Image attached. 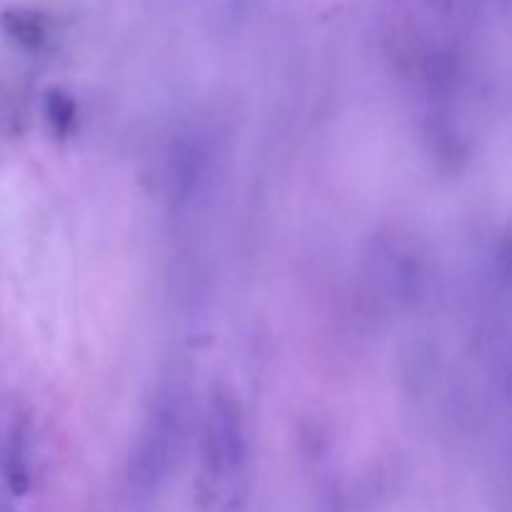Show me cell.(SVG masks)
<instances>
[{
    "instance_id": "obj_1",
    "label": "cell",
    "mask_w": 512,
    "mask_h": 512,
    "mask_svg": "<svg viewBox=\"0 0 512 512\" xmlns=\"http://www.w3.org/2000/svg\"><path fill=\"white\" fill-rule=\"evenodd\" d=\"M185 440V408L183 400L165 395L155 403L153 413L145 420V428L135 443L128 465V480L135 495L158 493L175 468Z\"/></svg>"
},
{
    "instance_id": "obj_2",
    "label": "cell",
    "mask_w": 512,
    "mask_h": 512,
    "mask_svg": "<svg viewBox=\"0 0 512 512\" xmlns=\"http://www.w3.org/2000/svg\"><path fill=\"white\" fill-rule=\"evenodd\" d=\"M248 460V438L240 403L230 390L218 388L210 398L203 425V485L210 495L223 480L238 478Z\"/></svg>"
},
{
    "instance_id": "obj_3",
    "label": "cell",
    "mask_w": 512,
    "mask_h": 512,
    "mask_svg": "<svg viewBox=\"0 0 512 512\" xmlns=\"http://www.w3.org/2000/svg\"><path fill=\"white\" fill-rule=\"evenodd\" d=\"M203 173V155L195 143L178 140L168 155V188L175 203H185Z\"/></svg>"
},
{
    "instance_id": "obj_4",
    "label": "cell",
    "mask_w": 512,
    "mask_h": 512,
    "mask_svg": "<svg viewBox=\"0 0 512 512\" xmlns=\"http://www.w3.org/2000/svg\"><path fill=\"white\" fill-rule=\"evenodd\" d=\"M0 25L13 38L15 43L23 45L28 50H38L48 38V28H45L43 15L28 8H10L0 15Z\"/></svg>"
},
{
    "instance_id": "obj_5",
    "label": "cell",
    "mask_w": 512,
    "mask_h": 512,
    "mask_svg": "<svg viewBox=\"0 0 512 512\" xmlns=\"http://www.w3.org/2000/svg\"><path fill=\"white\" fill-rule=\"evenodd\" d=\"M45 115H48L50 130H53L58 138H68L70 130L75 128L78 108H75V100L70 98L65 90L50 88L48 93H45Z\"/></svg>"
},
{
    "instance_id": "obj_6",
    "label": "cell",
    "mask_w": 512,
    "mask_h": 512,
    "mask_svg": "<svg viewBox=\"0 0 512 512\" xmlns=\"http://www.w3.org/2000/svg\"><path fill=\"white\" fill-rule=\"evenodd\" d=\"M8 485L13 495L23 498L30 493V468H28V443L20 430H15L8 453Z\"/></svg>"
}]
</instances>
